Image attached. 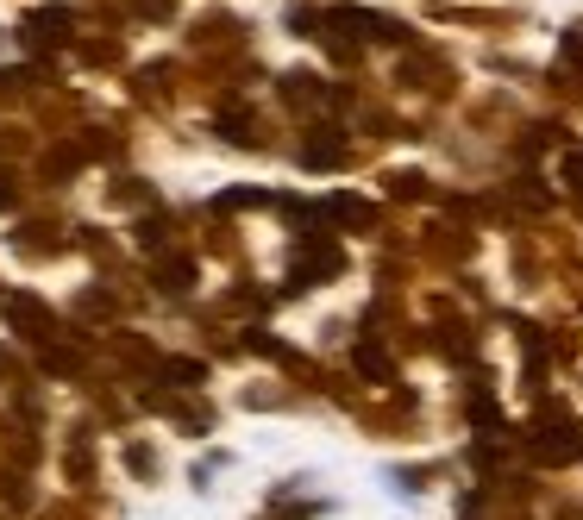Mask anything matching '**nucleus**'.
<instances>
[{"label":"nucleus","instance_id":"nucleus-7","mask_svg":"<svg viewBox=\"0 0 583 520\" xmlns=\"http://www.w3.org/2000/svg\"><path fill=\"white\" fill-rule=\"evenodd\" d=\"M326 214H333V220H345V226H370V214H377V207H370V201H358V195H333V201H326Z\"/></svg>","mask_w":583,"mask_h":520},{"label":"nucleus","instance_id":"nucleus-4","mask_svg":"<svg viewBox=\"0 0 583 520\" xmlns=\"http://www.w3.org/2000/svg\"><path fill=\"white\" fill-rule=\"evenodd\" d=\"M63 38H69V13H63V7L32 13V19H26V44H32V51H57Z\"/></svg>","mask_w":583,"mask_h":520},{"label":"nucleus","instance_id":"nucleus-11","mask_svg":"<svg viewBox=\"0 0 583 520\" xmlns=\"http://www.w3.org/2000/svg\"><path fill=\"white\" fill-rule=\"evenodd\" d=\"M163 376H170V383H176V389H195V383H201V376H207V370H201L195 358H170V364H163Z\"/></svg>","mask_w":583,"mask_h":520},{"label":"nucleus","instance_id":"nucleus-6","mask_svg":"<svg viewBox=\"0 0 583 520\" xmlns=\"http://www.w3.org/2000/svg\"><path fill=\"white\" fill-rule=\"evenodd\" d=\"M333 270H339V251L320 245V251H308V257L295 264V289H314V276H333Z\"/></svg>","mask_w":583,"mask_h":520},{"label":"nucleus","instance_id":"nucleus-3","mask_svg":"<svg viewBox=\"0 0 583 520\" xmlns=\"http://www.w3.org/2000/svg\"><path fill=\"white\" fill-rule=\"evenodd\" d=\"M533 452H540L546 464H565V458H577V452H583V439H577L571 420H565V427H558V420H546V427L533 433Z\"/></svg>","mask_w":583,"mask_h":520},{"label":"nucleus","instance_id":"nucleus-9","mask_svg":"<svg viewBox=\"0 0 583 520\" xmlns=\"http://www.w3.org/2000/svg\"><path fill=\"white\" fill-rule=\"evenodd\" d=\"M163 289H170V295H182V289H189V282H195V264H189V257H163Z\"/></svg>","mask_w":583,"mask_h":520},{"label":"nucleus","instance_id":"nucleus-15","mask_svg":"<svg viewBox=\"0 0 583 520\" xmlns=\"http://www.w3.org/2000/svg\"><path fill=\"white\" fill-rule=\"evenodd\" d=\"M270 195L264 188H232V195H220V207H264Z\"/></svg>","mask_w":583,"mask_h":520},{"label":"nucleus","instance_id":"nucleus-12","mask_svg":"<svg viewBox=\"0 0 583 520\" xmlns=\"http://www.w3.org/2000/svg\"><path fill=\"white\" fill-rule=\"evenodd\" d=\"M283 94H289V101H320V82H314V76H289Z\"/></svg>","mask_w":583,"mask_h":520},{"label":"nucleus","instance_id":"nucleus-14","mask_svg":"<svg viewBox=\"0 0 583 520\" xmlns=\"http://www.w3.org/2000/svg\"><path fill=\"white\" fill-rule=\"evenodd\" d=\"M558 176H565L571 188H583V145H577V151H565V157H558Z\"/></svg>","mask_w":583,"mask_h":520},{"label":"nucleus","instance_id":"nucleus-8","mask_svg":"<svg viewBox=\"0 0 583 520\" xmlns=\"http://www.w3.org/2000/svg\"><path fill=\"white\" fill-rule=\"evenodd\" d=\"M352 364H358V370L370 376V383H389V376H395V364L383 358V351H377V345H358V351H352Z\"/></svg>","mask_w":583,"mask_h":520},{"label":"nucleus","instance_id":"nucleus-5","mask_svg":"<svg viewBox=\"0 0 583 520\" xmlns=\"http://www.w3.org/2000/svg\"><path fill=\"white\" fill-rule=\"evenodd\" d=\"M339 157H345V138L339 132H314L308 145H301V163H308V170H333Z\"/></svg>","mask_w":583,"mask_h":520},{"label":"nucleus","instance_id":"nucleus-2","mask_svg":"<svg viewBox=\"0 0 583 520\" xmlns=\"http://www.w3.org/2000/svg\"><path fill=\"white\" fill-rule=\"evenodd\" d=\"M0 314H7L13 333H26V339H44V333H51V307H44L38 295H26V289L0 295Z\"/></svg>","mask_w":583,"mask_h":520},{"label":"nucleus","instance_id":"nucleus-10","mask_svg":"<svg viewBox=\"0 0 583 520\" xmlns=\"http://www.w3.org/2000/svg\"><path fill=\"white\" fill-rule=\"evenodd\" d=\"M44 370H57V376H76L82 370V351H69V345H44Z\"/></svg>","mask_w":583,"mask_h":520},{"label":"nucleus","instance_id":"nucleus-13","mask_svg":"<svg viewBox=\"0 0 583 520\" xmlns=\"http://www.w3.org/2000/svg\"><path fill=\"white\" fill-rule=\"evenodd\" d=\"M220 132L232 138V145H251V132H245V113L232 107V113H220Z\"/></svg>","mask_w":583,"mask_h":520},{"label":"nucleus","instance_id":"nucleus-16","mask_svg":"<svg viewBox=\"0 0 583 520\" xmlns=\"http://www.w3.org/2000/svg\"><path fill=\"white\" fill-rule=\"evenodd\" d=\"M13 201H19V188H13V176H7V170H0V207H13Z\"/></svg>","mask_w":583,"mask_h":520},{"label":"nucleus","instance_id":"nucleus-1","mask_svg":"<svg viewBox=\"0 0 583 520\" xmlns=\"http://www.w3.org/2000/svg\"><path fill=\"white\" fill-rule=\"evenodd\" d=\"M326 26L345 32V38H402V26H395V19L370 13V7H333V13H326Z\"/></svg>","mask_w":583,"mask_h":520}]
</instances>
